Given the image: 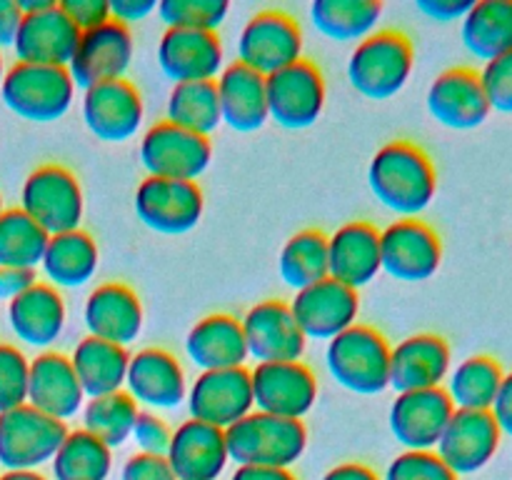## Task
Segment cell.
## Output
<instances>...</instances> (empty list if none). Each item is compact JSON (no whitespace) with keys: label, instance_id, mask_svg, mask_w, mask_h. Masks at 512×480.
I'll list each match as a JSON object with an SVG mask.
<instances>
[{"label":"cell","instance_id":"12","mask_svg":"<svg viewBox=\"0 0 512 480\" xmlns=\"http://www.w3.org/2000/svg\"><path fill=\"white\" fill-rule=\"evenodd\" d=\"M268 118L285 130H305L318 123L325 108V78L310 60L278 70L265 78Z\"/></svg>","mask_w":512,"mask_h":480},{"label":"cell","instance_id":"39","mask_svg":"<svg viewBox=\"0 0 512 480\" xmlns=\"http://www.w3.org/2000/svg\"><path fill=\"white\" fill-rule=\"evenodd\" d=\"M165 120L173 123L175 128L210 138L223 125L215 80L173 85L168 93V103H165Z\"/></svg>","mask_w":512,"mask_h":480},{"label":"cell","instance_id":"42","mask_svg":"<svg viewBox=\"0 0 512 480\" xmlns=\"http://www.w3.org/2000/svg\"><path fill=\"white\" fill-rule=\"evenodd\" d=\"M50 235L20 208H5L0 215V268H40Z\"/></svg>","mask_w":512,"mask_h":480},{"label":"cell","instance_id":"1","mask_svg":"<svg viewBox=\"0 0 512 480\" xmlns=\"http://www.w3.org/2000/svg\"><path fill=\"white\" fill-rule=\"evenodd\" d=\"M368 185L383 208L400 218H418L438 193V170L420 145L393 140L375 150L368 165Z\"/></svg>","mask_w":512,"mask_h":480},{"label":"cell","instance_id":"33","mask_svg":"<svg viewBox=\"0 0 512 480\" xmlns=\"http://www.w3.org/2000/svg\"><path fill=\"white\" fill-rule=\"evenodd\" d=\"M98 263V243H95L93 235L78 228L70 230V233L50 235L43 260H40V270H43L45 280L53 288L75 290L83 288L95 278Z\"/></svg>","mask_w":512,"mask_h":480},{"label":"cell","instance_id":"57","mask_svg":"<svg viewBox=\"0 0 512 480\" xmlns=\"http://www.w3.org/2000/svg\"><path fill=\"white\" fill-rule=\"evenodd\" d=\"M20 8V13L23 15H33V13H40V10L50 8V5L55 3V0H15Z\"/></svg>","mask_w":512,"mask_h":480},{"label":"cell","instance_id":"55","mask_svg":"<svg viewBox=\"0 0 512 480\" xmlns=\"http://www.w3.org/2000/svg\"><path fill=\"white\" fill-rule=\"evenodd\" d=\"M230 480H298L288 468H255V465H240Z\"/></svg>","mask_w":512,"mask_h":480},{"label":"cell","instance_id":"47","mask_svg":"<svg viewBox=\"0 0 512 480\" xmlns=\"http://www.w3.org/2000/svg\"><path fill=\"white\" fill-rule=\"evenodd\" d=\"M130 438L138 445V453L163 455L165 458L170 448V440H173V428L165 423V418L153 413V410H140Z\"/></svg>","mask_w":512,"mask_h":480},{"label":"cell","instance_id":"31","mask_svg":"<svg viewBox=\"0 0 512 480\" xmlns=\"http://www.w3.org/2000/svg\"><path fill=\"white\" fill-rule=\"evenodd\" d=\"M185 353L200 373L245 368L248 345L240 318L228 313H210L200 318L185 335Z\"/></svg>","mask_w":512,"mask_h":480},{"label":"cell","instance_id":"17","mask_svg":"<svg viewBox=\"0 0 512 480\" xmlns=\"http://www.w3.org/2000/svg\"><path fill=\"white\" fill-rule=\"evenodd\" d=\"M288 305L305 340H328V343L335 335L353 328L360 313L358 290L333 278L298 290Z\"/></svg>","mask_w":512,"mask_h":480},{"label":"cell","instance_id":"45","mask_svg":"<svg viewBox=\"0 0 512 480\" xmlns=\"http://www.w3.org/2000/svg\"><path fill=\"white\" fill-rule=\"evenodd\" d=\"M383 480H460L435 450H405L385 470Z\"/></svg>","mask_w":512,"mask_h":480},{"label":"cell","instance_id":"25","mask_svg":"<svg viewBox=\"0 0 512 480\" xmlns=\"http://www.w3.org/2000/svg\"><path fill=\"white\" fill-rule=\"evenodd\" d=\"M223 43L218 33L203 30H170L158 40V65L173 85L215 80L225 68Z\"/></svg>","mask_w":512,"mask_h":480},{"label":"cell","instance_id":"22","mask_svg":"<svg viewBox=\"0 0 512 480\" xmlns=\"http://www.w3.org/2000/svg\"><path fill=\"white\" fill-rule=\"evenodd\" d=\"M453 413L445 388L398 393L390 405V433L405 450H435Z\"/></svg>","mask_w":512,"mask_h":480},{"label":"cell","instance_id":"23","mask_svg":"<svg viewBox=\"0 0 512 480\" xmlns=\"http://www.w3.org/2000/svg\"><path fill=\"white\" fill-rule=\"evenodd\" d=\"M453 353L443 335L415 333L390 348V388L395 393L443 388Z\"/></svg>","mask_w":512,"mask_h":480},{"label":"cell","instance_id":"5","mask_svg":"<svg viewBox=\"0 0 512 480\" xmlns=\"http://www.w3.org/2000/svg\"><path fill=\"white\" fill-rule=\"evenodd\" d=\"M75 90L68 68L13 63L5 70L0 100L20 120L45 125L68 115Z\"/></svg>","mask_w":512,"mask_h":480},{"label":"cell","instance_id":"43","mask_svg":"<svg viewBox=\"0 0 512 480\" xmlns=\"http://www.w3.org/2000/svg\"><path fill=\"white\" fill-rule=\"evenodd\" d=\"M228 10V0H160L155 13L170 30L218 33Z\"/></svg>","mask_w":512,"mask_h":480},{"label":"cell","instance_id":"59","mask_svg":"<svg viewBox=\"0 0 512 480\" xmlns=\"http://www.w3.org/2000/svg\"><path fill=\"white\" fill-rule=\"evenodd\" d=\"M5 60H3V53H0V85H3V78H5Z\"/></svg>","mask_w":512,"mask_h":480},{"label":"cell","instance_id":"50","mask_svg":"<svg viewBox=\"0 0 512 480\" xmlns=\"http://www.w3.org/2000/svg\"><path fill=\"white\" fill-rule=\"evenodd\" d=\"M473 3L475 0H415V8L430 20H438V23H455V20H463L465 15H468Z\"/></svg>","mask_w":512,"mask_h":480},{"label":"cell","instance_id":"26","mask_svg":"<svg viewBox=\"0 0 512 480\" xmlns=\"http://www.w3.org/2000/svg\"><path fill=\"white\" fill-rule=\"evenodd\" d=\"M85 393L80 388L70 358L58 350H43L30 360L28 405L48 418L68 423L83 410Z\"/></svg>","mask_w":512,"mask_h":480},{"label":"cell","instance_id":"30","mask_svg":"<svg viewBox=\"0 0 512 480\" xmlns=\"http://www.w3.org/2000/svg\"><path fill=\"white\" fill-rule=\"evenodd\" d=\"M330 278L360 290L380 275V230L365 220L345 223L328 235Z\"/></svg>","mask_w":512,"mask_h":480},{"label":"cell","instance_id":"21","mask_svg":"<svg viewBox=\"0 0 512 480\" xmlns=\"http://www.w3.org/2000/svg\"><path fill=\"white\" fill-rule=\"evenodd\" d=\"M425 105L435 123L450 130H475L493 113L480 85L478 70L448 68L430 83Z\"/></svg>","mask_w":512,"mask_h":480},{"label":"cell","instance_id":"29","mask_svg":"<svg viewBox=\"0 0 512 480\" xmlns=\"http://www.w3.org/2000/svg\"><path fill=\"white\" fill-rule=\"evenodd\" d=\"M68 310L58 288L35 280L23 295L8 303V325L15 340L35 350H48L63 335Z\"/></svg>","mask_w":512,"mask_h":480},{"label":"cell","instance_id":"20","mask_svg":"<svg viewBox=\"0 0 512 480\" xmlns=\"http://www.w3.org/2000/svg\"><path fill=\"white\" fill-rule=\"evenodd\" d=\"M500 440L503 435L493 415L480 410H455L435 445V453L460 478L483 470L498 453Z\"/></svg>","mask_w":512,"mask_h":480},{"label":"cell","instance_id":"3","mask_svg":"<svg viewBox=\"0 0 512 480\" xmlns=\"http://www.w3.org/2000/svg\"><path fill=\"white\" fill-rule=\"evenodd\" d=\"M413 68V40L403 30L385 28L355 45L348 60V80L363 98L388 100L405 88Z\"/></svg>","mask_w":512,"mask_h":480},{"label":"cell","instance_id":"8","mask_svg":"<svg viewBox=\"0 0 512 480\" xmlns=\"http://www.w3.org/2000/svg\"><path fill=\"white\" fill-rule=\"evenodd\" d=\"M68 435V425L48 418L28 403L0 415V468L38 470L50 463L60 443Z\"/></svg>","mask_w":512,"mask_h":480},{"label":"cell","instance_id":"10","mask_svg":"<svg viewBox=\"0 0 512 480\" xmlns=\"http://www.w3.org/2000/svg\"><path fill=\"white\" fill-rule=\"evenodd\" d=\"M205 210L203 190L190 180L145 175L135 188V215L160 235H185L200 223Z\"/></svg>","mask_w":512,"mask_h":480},{"label":"cell","instance_id":"16","mask_svg":"<svg viewBox=\"0 0 512 480\" xmlns=\"http://www.w3.org/2000/svg\"><path fill=\"white\" fill-rule=\"evenodd\" d=\"M80 113L90 135L103 143H125L143 125V95L130 80H108L83 90Z\"/></svg>","mask_w":512,"mask_h":480},{"label":"cell","instance_id":"52","mask_svg":"<svg viewBox=\"0 0 512 480\" xmlns=\"http://www.w3.org/2000/svg\"><path fill=\"white\" fill-rule=\"evenodd\" d=\"M490 415H493L500 435L512 438V370L510 373H505L503 383H500L498 395H495V403L490 405Z\"/></svg>","mask_w":512,"mask_h":480},{"label":"cell","instance_id":"15","mask_svg":"<svg viewBox=\"0 0 512 480\" xmlns=\"http://www.w3.org/2000/svg\"><path fill=\"white\" fill-rule=\"evenodd\" d=\"M133 53L135 40L130 28L108 20L88 33H80L68 73L75 88L88 90L98 83L125 78L130 63H133Z\"/></svg>","mask_w":512,"mask_h":480},{"label":"cell","instance_id":"44","mask_svg":"<svg viewBox=\"0 0 512 480\" xmlns=\"http://www.w3.org/2000/svg\"><path fill=\"white\" fill-rule=\"evenodd\" d=\"M30 360L20 348L0 343V415L28 403Z\"/></svg>","mask_w":512,"mask_h":480},{"label":"cell","instance_id":"58","mask_svg":"<svg viewBox=\"0 0 512 480\" xmlns=\"http://www.w3.org/2000/svg\"><path fill=\"white\" fill-rule=\"evenodd\" d=\"M0 480H48L38 470H5Z\"/></svg>","mask_w":512,"mask_h":480},{"label":"cell","instance_id":"35","mask_svg":"<svg viewBox=\"0 0 512 480\" xmlns=\"http://www.w3.org/2000/svg\"><path fill=\"white\" fill-rule=\"evenodd\" d=\"M460 38L475 60L500 58L512 50V0H475L460 20Z\"/></svg>","mask_w":512,"mask_h":480},{"label":"cell","instance_id":"11","mask_svg":"<svg viewBox=\"0 0 512 480\" xmlns=\"http://www.w3.org/2000/svg\"><path fill=\"white\" fill-rule=\"evenodd\" d=\"M210 160H213L210 138L175 128L168 120L150 125L140 138V163L153 178L195 183L208 170Z\"/></svg>","mask_w":512,"mask_h":480},{"label":"cell","instance_id":"37","mask_svg":"<svg viewBox=\"0 0 512 480\" xmlns=\"http://www.w3.org/2000/svg\"><path fill=\"white\" fill-rule=\"evenodd\" d=\"M383 3L380 0H315L310 20L315 30L335 43H355L375 33Z\"/></svg>","mask_w":512,"mask_h":480},{"label":"cell","instance_id":"6","mask_svg":"<svg viewBox=\"0 0 512 480\" xmlns=\"http://www.w3.org/2000/svg\"><path fill=\"white\" fill-rule=\"evenodd\" d=\"M20 210L48 235L78 230L85 210L78 175L58 163L38 165L23 180Z\"/></svg>","mask_w":512,"mask_h":480},{"label":"cell","instance_id":"32","mask_svg":"<svg viewBox=\"0 0 512 480\" xmlns=\"http://www.w3.org/2000/svg\"><path fill=\"white\" fill-rule=\"evenodd\" d=\"M215 90H218L220 118L228 128L238 133H253L270 120L265 78L238 60L225 65L223 73L215 78Z\"/></svg>","mask_w":512,"mask_h":480},{"label":"cell","instance_id":"9","mask_svg":"<svg viewBox=\"0 0 512 480\" xmlns=\"http://www.w3.org/2000/svg\"><path fill=\"white\" fill-rule=\"evenodd\" d=\"M443 240L418 218H400L380 230V265L400 283H423L440 270Z\"/></svg>","mask_w":512,"mask_h":480},{"label":"cell","instance_id":"19","mask_svg":"<svg viewBox=\"0 0 512 480\" xmlns=\"http://www.w3.org/2000/svg\"><path fill=\"white\" fill-rule=\"evenodd\" d=\"M125 393L145 410H173L188 398V378L170 350L140 348L130 355Z\"/></svg>","mask_w":512,"mask_h":480},{"label":"cell","instance_id":"46","mask_svg":"<svg viewBox=\"0 0 512 480\" xmlns=\"http://www.w3.org/2000/svg\"><path fill=\"white\" fill-rule=\"evenodd\" d=\"M478 75L490 110L512 115V50L490 63H483V70H478Z\"/></svg>","mask_w":512,"mask_h":480},{"label":"cell","instance_id":"13","mask_svg":"<svg viewBox=\"0 0 512 480\" xmlns=\"http://www.w3.org/2000/svg\"><path fill=\"white\" fill-rule=\"evenodd\" d=\"M253 403L260 413L285 420H303L318 400V378L300 360L293 363H255L250 370Z\"/></svg>","mask_w":512,"mask_h":480},{"label":"cell","instance_id":"2","mask_svg":"<svg viewBox=\"0 0 512 480\" xmlns=\"http://www.w3.org/2000/svg\"><path fill=\"white\" fill-rule=\"evenodd\" d=\"M225 445L228 458L238 468L255 465L290 470V465L298 463L308 448V430L303 420H285L253 410L225 430Z\"/></svg>","mask_w":512,"mask_h":480},{"label":"cell","instance_id":"53","mask_svg":"<svg viewBox=\"0 0 512 480\" xmlns=\"http://www.w3.org/2000/svg\"><path fill=\"white\" fill-rule=\"evenodd\" d=\"M35 283V270L20 268H0V300L10 303L18 295H23Z\"/></svg>","mask_w":512,"mask_h":480},{"label":"cell","instance_id":"34","mask_svg":"<svg viewBox=\"0 0 512 480\" xmlns=\"http://www.w3.org/2000/svg\"><path fill=\"white\" fill-rule=\"evenodd\" d=\"M68 358L88 400L125 390V375H128L130 363L128 348L85 335L75 343Z\"/></svg>","mask_w":512,"mask_h":480},{"label":"cell","instance_id":"56","mask_svg":"<svg viewBox=\"0 0 512 480\" xmlns=\"http://www.w3.org/2000/svg\"><path fill=\"white\" fill-rule=\"evenodd\" d=\"M320 480H380L373 468L363 463H340L330 468Z\"/></svg>","mask_w":512,"mask_h":480},{"label":"cell","instance_id":"49","mask_svg":"<svg viewBox=\"0 0 512 480\" xmlns=\"http://www.w3.org/2000/svg\"><path fill=\"white\" fill-rule=\"evenodd\" d=\"M120 480H175V475L163 455L133 453L120 468Z\"/></svg>","mask_w":512,"mask_h":480},{"label":"cell","instance_id":"60","mask_svg":"<svg viewBox=\"0 0 512 480\" xmlns=\"http://www.w3.org/2000/svg\"><path fill=\"white\" fill-rule=\"evenodd\" d=\"M3 210H5V205H3V195H0V215H3Z\"/></svg>","mask_w":512,"mask_h":480},{"label":"cell","instance_id":"18","mask_svg":"<svg viewBox=\"0 0 512 480\" xmlns=\"http://www.w3.org/2000/svg\"><path fill=\"white\" fill-rule=\"evenodd\" d=\"M248 358L258 363H293L303 358L308 340L285 300H260L240 318Z\"/></svg>","mask_w":512,"mask_h":480},{"label":"cell","instance_id":"54","mask_svg":"<svg viewBox=\"0 0 512 480\" xmlns=\"http://www.w3.org/2000/svg\"><path fill=\"white\" fill-rule=\"evenodd\" d=\"M20 20H23V13H20L18 3L15 0H0V50L13 48Z\"/></svg>","mask_w":512,"mask_h":480},{"label":"cell","instance_id":"51","mask_svg":"<svg viewBox=\"0 0 512 480\" xmlns=\"http://www.w3.org/2000/svg\"><path fill=\"white\" fill-rule=\"evenodd\" d=\"M110 3V18L115 23L125 25L128 28L130 23H140L148 15H153L158 10V0H108Z\"/></svg>","mask_w":512,"mask_h":480},{"label":"cell","instance_id":"41","mask_svg":"<svg viewBox=\"0 0 512 480\" xmlns=\"http://www.w3.org/2000/svg\"><path fill=\"white\" fill-rule=\"evenodd\" d=\"M80 413H83V430H88L100 443L115 450L128 443L130 435H133V425L140 408L125 390H118V393L85 400Z\"/></svg>","mask_w":512,"mask_h":480},{"label":"cell","instance_id":"36","mask_svg":"<svg viewBox=\"0 0 512 480\" xmlns=\"http://www.w3.org/2000/svg\"><path fill=\"white\" fill-rule=\"evenodd\" d=\"M503 378V365L493 355H470V358L460 360L455 368H450L443 388L455 410L490 413V405L495 403Z\"/></svg>","mask_w":512,"mask_h":480},{"label":"cell","instance_id":"14","mask_svg":"<svg viewBox=\"0 0 512 480\" xmlns=\"http://www.w3.org/2000/svg\"><path fill=\"white\" fill-rule=\"evenodd\" d=\"M190 418L213 428L228 430L245 415L253 413V383L248 368L203 370L188 385Z\"/></svg>","mask_w":512,"mask_h":480},{"label":"cell","instance_id":"28","mask_svg":"<svg viewBox=\"0 0 512 480\" xmlns=\"http://www.w3.org/2000/svg\"><path fill=\"white\" fill-rule=\"evenodd\" d=\"M165 458L175 480H218L230 463L225 430L193 418L183 420L173 428Z\"/></svg>","mask_w":512,"mask_h":480},{"label":"cell","instance_id":"4","mask_svg":"<svg viewBox=\"0 0 512 480\" xmlns=\"http://www.w3.org/2000/svg\"><path fill=\"white\" fill-rule=\"evenodd\" d=\"M390 348L380 330L355 323L335 335L325 350V365L335 383L358 395H378L390 388Z\"/></svg>","mask_w":512,"mask_h":480},{"label":"cell","instance_id":"24","mask_svg":"<svg viewBox=\"0 0 512 480\" xmlns=\"http://www.w3.org/2000/svg\"><path fill=\"white\" fill-rule=\"evenodd\" d=\"M78 40L80 30L70 23L58 3H53L40 13L23 15L13 43L15 63L68 68Z\"/></svg>","mask_w":512,"mask_h":480},{"label":"cell","instance_id":"7","mask_svg":"<svg viewBox=\"0 0 512 480\" xmlns=\"http://www.w3.org/2000/svg\"><path fill=\"white\" fill-rule=\"evenodd\" d=\"M303 58V30L285 10L268 8L243 25L238 38V63L258 75L278 73Z\"/></svg>","mask_w":512,"mask_h":480},{"label":"cell","instance_id":"27","mask_svg":"<svg viewBox=\"0 0 512 480\" xmlns=\"http://www.w3.org/2000/svg\"><path fill=\"white\" fill-rule=\"evenodd\" d=\"M83 323L93 338L128 348L143 330V303L130 285L103 283L85 300Z\"/></svg>","mask_w":512,"mask_h":480},{"label":"cell","instance_id":"38","mask_svg":"<svg viewBox=\"0 0 512 480\" xmlns=\"http://www.w3.org/2000/svg\"><path fill=\"white\" fill-rule=\"evenodd\" d=\"M278 270L283 283L295 293L330 278L328 235L318 228H305L290 235L280 250Z\"/></svg>","mask_w":512,"mask_h":480},{"label":"cell","instance_id":"48","mask_svg":"<svg viewBox=\"0 0 512 480\" xmlns=\"http://www.w3.org/2000/svg\"><path fill=\"white\" fill-rule=\"evenodd\" d=\"M58 8L68 15V20L80 33H88V30L113 20L108 0H60Z\"/></svg>","mask_w":512,"mask_h":480},{"label":"cell","instance_id":"40","mask_svg":"<svg viewBox=\"0 0 512 480\" xmlns=\"http://www.w3.org/2000/svg\"><path fill=\"white\" fill-rule=\"evenodd\" d=\"M53 480H108L113 470V450L88 430H68L58 453L50 460Z\"/></svg>","mask_w":512,"mask_h":480}]
</instances>
